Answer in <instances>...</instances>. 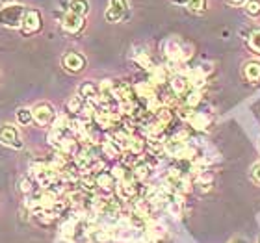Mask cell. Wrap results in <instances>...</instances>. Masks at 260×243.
I'll list each match as a JSON object with an SVG mask.
<instances>
[{
	"label": "cell",
	"instance_id": "1",
	"mask_svg": "<svg viewBox=\"0 0 260 243\" xmlns=\"http://www.w3.org/2000/svg\"><path fill=\"white\" fill-rule=\"evenodd\" d=\"M26 15V8L22 4H8L0 8V26L10 28V30H19L22 26Z\"/></svg>",
	"mask_w": 260,
	"mask_h": 243
},
{
	"label": "cell",
	"instance_id": "2",
	"mask_svg": "<svg viewBox=\"0 0 260 243\" xmlns=\"http://www.w3.org/2000/svg\"><path fill=\"white\" fill-rule=\"evenodd\" d=\"M0 143L8 147V149H15V151H21L22 147H24L21 132H19L15 124L11 123L0 124Z\"/></svg>",
	"mask_w": 260,
	"mask_h": 243
},
{
	"label": "cell",
	"instance_id": "3",
	"mask_svg": "<svg viewBox=\"0 0 260 243\" xmlns=\"http://www.w3.org/2000/svg\"><path fill=\"white\" fill-rule=\"evenodd\" d=\"M32 115H34V123L38 124V126H41V128H47V126H50L56 121L54 106L50 102H45V100H41V102H38L34 106Z\"/></svg>",
	"mask_w": 260,
	"mask_h": 243
},
{
	"label": "cell",
	"instance_id": "4",
	"mask_svg": "<svg viewBox=\"0 0 260 243\" xmlns=\"http://www.w3.org/2000/svg\"><path fill=\"white\" fill-rule=\"evenodd\" d=\"M61 67H63L67 73H71V75H80V73L86 71L87 60H86V56L80 54V52L69 50V52H65V54L61 56Z\"/></svg>",
	"mask_w": 260,
	"mask_h": 243
},
{
	"label": "cell",
	"instance_id": "5",
	"mask_svg": "<svg viewBox=\"0 0 260 243\" xmlns=\"http://www.w3.org/2000/svg\"><path fill=\"white\" fill-rule=\"evenodd\" d=\"M21 30L24 36H36V33H39L43 30V19H41L39 10H26V15H24Z\"/></svg>",
	"mask_w": 260,
	"mask_h": 243
},
{
	"label": "cell",
	"instance_id": "6",
	"mask_svg": "<svg viewBox=\"0 0 260 243\" xmlns=\"http://www.w3.org/2000/svg\"><path fill=\"white\" fill-rule=\"evenodd\" d=\"M126 13H128V0H110L104 19L114 24V22L123 21Z\"/></svg>",
	"mask_w": 260,
	"mask_h": 243
},
{
	"label": "cell",
	"instance_id": "7",
	"mask_svg": "<svg viewBox=\"0 0 260 243\" xmlns=\"http://www.w3.org/2000/svg\"><path fill=\"white\" fill-rule=\"evenodd\" d=\"M84 26H86V19L75 15V13H71V11L61 19V28H63V32L69 33V36H78V33L84 30Z\"/></svg>",
	"mask_w": 260,
	"mask_h": 243
},
{
	"label": "cell",
	"instance_id": "8",
	"mask_svg": "<svg viewBox=\"0 0 260 243\" xmlns=\"http://www.w3.org/2000/svg\"><path fill=\"white\" fill-rule=\"evenodd\" d=\"M242 76L249 84H260V61L258 60L245 61L244 67H242Z\"/></svg>",
	"mask_w": 260,
	"mask_h": 243
},
{
	"label": "cell",
	"instance_id": "9",
	"mask_svg": "<svg viewBox=\"0 0 260 243\" xmlns=\"http://www.w3.org/2000/svg\"><path fill=\"white\" fill-rule=\"evenodd\" d=\"M171 89H173L175 95H179V97H184L188 95V91L191 89V82L188 76H182V75H177L171 78Z\"/></svg>",
	"mask_w": 260,
	"mask_h": 243
},
{
	"label": "cell",
	"instance_id": "10",
	"mask_svg": "<svg viewBox=\"0 0 260 243\" xmlns=\"http://www.w3.org/2000/svg\"><path fill=\"white\" fill-rule=\"evenodd\" d=\"M78 97L86 98V100H95V98L101 97V87L95 86L93 82H84V84L78 87Z\"/></svg>",
	"mask_w": 260,
	"mask_h": 243
},
{
	"label": "cell",
	"instance_id": "11",
	"mask_svg": "<svg viewBox=\"0 0 260 243\" xmlns=\"http://www.w3.org/2000/svg\"><path fill=\"white\" fill-rule=\"evenodd\" d=\"M69 11L71 13H75V15L86 19V15L89 13V2H87V0H71Z\"/></svg>",
	"mask_w": 260,
	"mask_h": 243
},
{
	"label": "cell",
	"instance_id": "12",
	"mask_svg": "<svg viewBox=\"0 0 260 243\" xmlns=\"http://www.w3.org/2000/svg\"><path fill=\"white\" fill-rule=\"evenodd\" d=\"M188 121H190L191 126H193V128H197V130H205L206 126L210 124V117H208V115L197 114V112H195V114H191Z\"/></svg>",
	"mask_w": 260,
	"mask_h": 243
},
{
	"label": "cell",
	"instance_id": "13",
	"mask_svg": "<svg viewBox=\"0 0 260 243\" xmlns=\"http://www.w3.org/2000/svg\"><path fill=\"white\" fill-rule=\"evenodd\" d=\"M15 119L21 126H30V124L34 123L32 108H19L15 114Z\"/></svg>",
	"mask_w": 260,
	"mask_h": 243
},
{
	"label": "cell",
	"instance_id": "14",
	"mask_svg": "<svg viewBox=\"0 0 260 243\" xmlns=\"http://www.w3.org/2000/svg\"><path fill=\"white\" fill-rule=\"evenodd\" d=\"M95 184L101 186L103 189H106V191H112L115 186V177L112 173H101L97 177V180H95Z\"/></svg>",
	"mask_w": 260,
	"mask_h": 243
},
{
	"label": "cell",
	"instance_id": "15",
	"mask_svg": "<svg viewBox=\"0 0 260 243\" xmlns=\"http://www.w3.org/2000/svg\"><path fill=\"white\" fill-rule=\"evenodd\" d=\"M247 49H249L255 56H260V28L255 30V32L247 38Z\"/></svg>",
	"mask_w": 260,
	"mask_h": 243
},
{
	"label": "cell",
	"instance_id": "16",
	"mask_svg": "<svg viewBox=\"0 0 260 243\" xmlns=\"http://www.w3.org/2000/svg\"><path fill=\"white\" fill-rule=\"evenodd\" d=\"M244 11L253 19L260 17V0H247L244 4Z\"/></svg>",
	"mask_w": 260,
	"mask_h": 243
},
{
	"label": "cell",
	"instance_id": "17",
	"mask_svg": "<svg viewBox=\"0 0 260 243\" xmlns=\"http://www.w3.org/2000/svg\"><path fill=\"white\" fill-rule=\"evenodd\" d=\"M186 8L191 13H203L206 10V0H186Z\"/></svg>",
	"mask_w": 260,
	"mask_h": 243
},
{
	"label": "cell",
	"instance_id": "18",
	"mask_svg": "<svg viewBox=\"0 0 260 243\" xmlns=\"http://www.w3.org/2000/svg\"><path fill=\"white\" fill-rule=\"evenodd\" d=\"M128 149L134 152V154H141V152L145 151V141L140 140V137H130Z\"/></svg>",
	"mask_w": 260,
	"mask_h": 243
},
{
	"label": "cell",
	"instance_id": "19",
	"mask_svg": "<svg viewBox=\"0 0 260 243\" xmlns=\"http://www.w3.org/2000/svg\"><path fill=\"white\" fill-rule=\"evenodd\" d=\"M249 177H251V182H253L255 186H258V188H260V160H258V162L253 163V165H251V169H249Z\"/></svg>",
	"mask_w": 260,
	"mask_h": 243
},
{
	"label": "cell",
	"instance_id": "20",
	"mask_svg": "<svg viewBox=\"0 0 260 243\" xmlns=\"http://www.w3.org/2000/svg\"><path fill=\"white\" fill-rule=\"evenodd\" d=\"M67 108H69V112H73V114H78L82 110V98L80 97H73L67 102Z\"/></svg>",
	"mask_w": 260,
	"mask_h": 243
},
{
	"label": "cell",
	"instance_id": "21",
	"mask_svg": "<svg viewBox=\"0 0 260 243\" xmlns=\"http://www.w3.org/2000/svg\"><path fill=\"white\" fill-rule=\"evenodd\" d=\"M229 243H247V239L244 236H233V238L229 239Z\"/></svg>",
	"mask_w": 260,
	"mask_h": 243
},
{
	"label": "cell",
	"instance_id": "22",
	"mask_svg": "<svg viewBox=\"0 0 260 243\" xmlns=\"http://www.w3.org/2000/svg\"><path fill=\"white\" fill-rule=\"evenodd\" d=\"M247 0H227V4L234 6V8H238V6H244Z\"/></svg>",
	"mask_w": 260,
	"mask_h": 243
},
{
	"label": "cell",
	"instance_id": "23",
	"mask_svg": "<svg viewBox=\"0 0 260 243\" xmlns=\"http://www.w3.org/2000/svg\"><path fill=\"white\" fill-rule=\"evenodd\" d=\"M0 2H6V4H11V2H13V0H0Z\"/></svg>",
	"mask_w": 260,
	"mask_h": 243
}]
</instances>
